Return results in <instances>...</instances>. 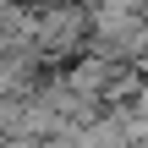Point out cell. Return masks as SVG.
Listing matches in <instances>:
<instances>
[{"label": "cell", "instance_id": "3", "mask_svg": "<svg viewBox=\"0 0 148 148\" xmlns=\"http://www.w3.org/2000/svg\"><path fill=\"white\" fill-rule=\"evenodd\" d=\"M132 110H143V115H148V77H143V88H137V99H132Z\"/></svg>", "mask_w": 148, "mask_h": 148}, {"label": "cell", "instance_id": "4", "mask_svg": "<svg viewBox=\"0 0 148 148\" xmlns=\"http://www.w3.org/2000/svg\"><path fill=\"white\" fill-rule=\"evenodd\" d=\"M0 5H16V0H0Z\"/></svg>", "mask_w": 148, "mask_h": 148}, {"label": "cell", "instance_id": "1", "mask_svg": "<svg viewBox=\"0 0 148 148\" xmlns=\"http://www.w3.org/2000/svg\"><path fill=\"white\" fill-rule=\"evenodd\" d=\"M88 44V5L82 0H44L33 22V55L38 60H71Z\"/></svg>", "mask_w": 148, "mask_h": 148}, {"label": "cell", "instance_id": "2", "mask_svg": "<svg viewBox=\"0 0 148 148\" xmlns=\"http://www.w3.org/2000/svg\"><path fill=\"white\" fill-rule=\"evenodd\" d=\"M82 49H93L104 60L143 66V55H148V16L143 11H88V44Z\"/></svg>", "mask_w": 148, "mask_h": 148}]
</instances>
